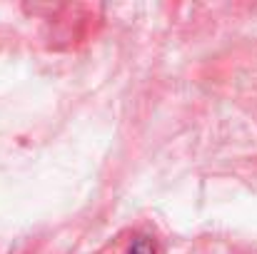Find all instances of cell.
<instances>
[{"instance_id":"cell-1","label":"cell","mask_w":257,"mask_h":254,"mask_svg":"<svg viewBox=\"0 0 257 254\" xmlns=\"http://www.w3.org/2000/svg\"><path fill=\"white\" fill-rule=\"evenodd\" d=\"M127 254H155V244H153V239H150V237L138 234V237L133 239V244H130Z\"/></svg>"}]
</instances>
